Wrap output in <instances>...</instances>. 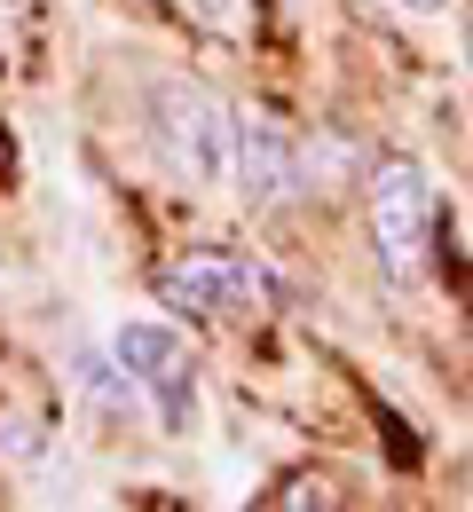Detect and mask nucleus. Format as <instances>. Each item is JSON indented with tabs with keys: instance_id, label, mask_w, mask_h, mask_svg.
<instances>
[{
	"instance_id": "f257e3e1",
	"label": "nucleus",
	"mask_w": 473,
	"mask_h": 512,
	"mask_svg": "<svg viewBox=\"0 0 473 512\" xmlns=\"http://www.w3.org/2000/svg\"><path fill=\"white\" fill-rule=\"evenodd\" d=\"M363 221H371V253L387 268V284H418L434 253V174L410 150H387L363 174Z\"/></svg>"
},
{
	"instance_id": "f03ea898",
	"label": "nucleus",
	"mask_w": 473,
	"mask_h": 512,
	"mask_svg": "<svg viewBox=\"0 0 473 512\" xmlns=\"http://www.w3.org/2000/svg\"><path fill=\"white\" fill-rule=\"evenodd\" d=\"M150 142L182 182L213 190V182H229V158H237V111L205 79H158L150 87Z\"/></svg>"
},
{
	"instance_id": "7ed1b4c3",
	"label": "nucleus",
	"mask_w": 473,
	"mask_h": 512,
	"mask_svg": "<svg viewBox=\"0 0 473 512\" xmlns=\"http://www.w3.org/2000/svg\"><path fill=\"white\" fill-rule=\"evenodd\" d=\"M111 355H119V371L142 386V410H150L166 434H190V418H198V363H190V339H182L174 323H158V316H127L111 331Z\"/></svg>"
},
{
	"instance_id": "20e7f679",
	"label": "nucleus",
	"mask_w": 473,
	"mask_h": 512,
	"mask_svg": "<svg viewBox=\"0 0 473 512\" xmlns=\"http://www.w3.org/2000/svg\"><path fill=\"white\" fill-rule=\"evenodd\" d=\"M150 292L174 316H261L276 300V276L245 253H182L150 276Z\"/></svg>"
},
{
	"instance_id": "39448f33",
	"label": "nucleus",
	"mask_w": 473,
	"mask_h": 512,
	"mask_svg": "<svg viewBox=\"0 0 473 512\" xmlns=\"http://www.w3.org/2000/svg\"><path fill=\"white\" fill-rule=\"evenodd\" d=\"M229 182L237 197L253 205V213H284L292 197L308 190V158H300V142L276 127V119H237V158H229Z\"/></svg>"
},
{
	"instance_id": "423d86ee",
	"label": "nucleus",
	"mask_w": 473,
	"mask_h": 512,
	"mask_svg": "<svg viewBox=\"0 0 473 512\" xmlns=\"http://www.w3.org/2000/svg\"><path fill=\"white\" fill-rule=\"evenodd\" d=\"M395 8H410V16H442V0H395Z\"/></svg>"
}]
</instances>
